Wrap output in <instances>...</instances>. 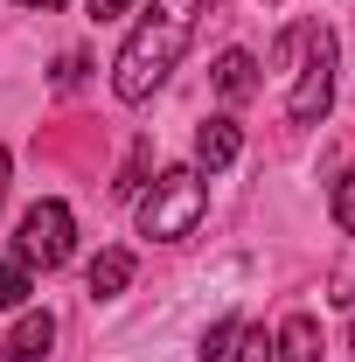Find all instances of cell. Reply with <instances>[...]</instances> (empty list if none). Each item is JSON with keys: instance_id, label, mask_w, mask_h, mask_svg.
<instances>
[{"instance_id": "6da1fadb", "label": "cell", "mask_w": 355, "mask_h": 362, "mask_svg": "<svg viewBox=\"0 0 355 362\" xmlns=\"http://www.w3.org/2000/svg\"><path fill=\"white\" fill-rule=\"evenodd\" d=\"M195 14H202V0H153V14L126 35L119 63H112V90L126 105H139V98H153L168 84V70L181 63V49L195 35Z\"/></svg>"}, {"instance_id": "7a4b0ae2", "label": "cell", "mask_w": 355, "mask_h": 362, "mask_svg": "<svg viewBox=\"0 0 355 362\" xmlns=\"http://www.w3.org/2000/svg\"><path fill=\"white\" fill-rule=\"evenodd\" d=\"M202 209H209L202 175H195V168H168V175L139 195V230H146V237H161V244H181V237H195Z\"/></svg>"}, {"instance_id": "3957f363", "label": "cell", "mask_w": 355, "mask_h": 362, "mask_svg": "<svg viewBox=\"0 0 355 362\" xmlns=\"http://www.w3.org/2000/svg\"><path fill=\"white\" fill-rule=\"evenodd\" d=\"M300 49H307V63H300V77H293L286 112H293V126H313V119H327V105H334V35H327V28H300Z\"/></svg>"}, {"instance_id": "277c9868", "label": "cell", "mask_w": 355, "mask_h": 362, "mask_svg": "<svg viewBox=\"0 0 355 362\" xmlns=\"http://www.w3.org/2000/svg\"><path fill=\"white\" fill-rule=\"evenodd\" d=\"M70 237H77L70 209H63V202H35V209L21 216V237H14V258H21V265H42V272H56L63 258H70Z\"/></svg>"}, {"instance_id": "5b68a950", "label": "cell", "mask_w": 355, "mask_h": 362, "mask_svg": "<svg viewBox=\"0 0 355 362\" xmlns=\"http://www.w3.org/2000/svg\"><path fill=\"white\" fill-rule=\"evenodd\" d=\"M49 341H56V320H49V314H21V320H14V334L0 341V356H7V362H42Z\"/></svg>"}, {"instance_id": "8992f818", "label": "cell", "mask_w": 355, "mask_h": 362, "mask_svg": "<svg viewBox=\"0 0 355 362\" xmlns=\"http://www.w3.org/2000/svg\"><path fill=\"white\" fill-rule=\"evenodd\" d=\"M237 146H244V139H237V119H202V126H195V160H202L209 175L237 160Z\"/></svg>"}, {"instance_id": "52a82bcc", "label": "cell", "mask_w": 355, "mask_h": 362, "mask_svg": "<svg viewBox=\"0 0 355 362\" xmlns=\"http://www.w3.org/2000/svg\"><path fill=\"white\" fill-rule=\"evenodd\" d=\"M272 362H320V327L307 314H293L279 327V341H272Z\"/></svg>"}, {"instance_id": "ba28073f", "label": "cell", "mask_w": 355, "mask_h": 362, "mask_svg": "<svg viewBox=\"0 0 355 362\" xmlns=\"http://www.w3.org/2000/svg\"><path fill=\"white\" fill-rule=\"evenodd\" d=\"M216 90L230 98V105L251 98V90H258V63H251L244 49H223V56H216Z\"/></svg>"}, {"instance_id": "9c48e42d", "label": "cell", "mask_w": 355, "mask_h": 362, "mask_svg": "<svg viewBox=\"0 0 355 362\" xmlns=\"http://www.w3.org/2000/svg\"><path fill=\"white\" fill-rule=\"evenodd\" d=\"M133 286V251H98V265H91V300H112V293H126Z\"/></svg>"}, {"instance_id": "30bf717a", "label": "cell", "mask_w": 355, "mask_h": 362, "mask_svg": "<svg viewBox=\"0 0 355 362\" xmlns=\"http://www.w3.org/2000/svg\"><path fill=\"white\" fill-rule=\"evenodd\" d=\"M28 293H35V286H28V265H21V258H7V265H0V307H21Z\"/></svg>"}, {"instance_id": "8fae6325", "label": "cell", "mask_w": 355, "mask_h": 362, "mask_svg": "<svg viewBox=\"0 0 355 362\" xmlns=\"http://www.w3.org/2000/svg\"><path fill=\"white\" fill-rule=\"evenodd\" d=\"M237 334H244L237 320H216V327L202 334V362H223V356H230V341H237Z\"/></svg>"}, {"instance_id": "7c38bea8", "label": "cell", "mask_w": 355, "mask_h": 362, "mask_svg": "<svg viewBox=\"0 0 355 362\" xmlns=\"http://www.w3.org/2000/svg\"><path fill=\"white\" fill-rule=\"evenodd\" d=\"M230 356H237V362H272V341H265V327H244Z\"/></svg>"}, {"instance_id": "4fadbf2b", "label": "cell", "mask_w": 355, "mask_h": 362, "mask_svg": "<svg viewBox=\"0 0 355 362\" xmlns=\"http://www.w3.org/2000/svg\"><path fill=\"white\" fill-rule=\"evenodd\" d=\"M334 216H342V230L355 237V175H342V188H334Z\"/></svg>"}, {"instance_id": "5bb4252c", "label": "cell", "mask_w": 355, "mask_h": 362, "mask_svg": "<svg viewBox=\"0 0 355 362\" xmlns=\"http://www.w3.org/2000/svg\"><path fill=\"white\" fill-rule=\"evenodd\" d=\"M139 175H146V146H133V160H126V175H119V195H133Z\"/></svg>"}, {"instance_id": "9a60e30c", "label": "cell", "mask_w": 355, "mask_h": 362, "mask_svg": "<svg viewBox=\"0 0 355 362\" xmlns=\"http://www.w3.org/2000/svg\"><path fill=\"white\" fill-rule=\"evenodd\" d=\"M133 0H91V21H112V14H126Z\"/></svg>"}, {"instance_id": "2e32d148", "label": "cell", "mask_w": 355, "mask_h": 362, "mask_svg": "<svg viewBox=\"0 0 355 362\" xmlns=\"http://www.w3.org/2000/svg\"><path fill=\"white\" fill-rule=\"evenodd\" d=\"M14 7H21V14H56L63 0H14Z\"/></svg>"}, {"instance_id": "e0dca14e", "label": "cell", "mask_w": 355, "mask_h": 362, "mask_svg": "<svg viewBox=\"0 0 355 362\" xmlns=\"http://www.w3.org/2000/svg\"><path fill=\"white\" fill-rule=\"evenodd\" d=\"M0 202H7V146H0Z\"/></svg>"}]
</instances>
